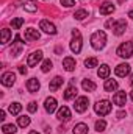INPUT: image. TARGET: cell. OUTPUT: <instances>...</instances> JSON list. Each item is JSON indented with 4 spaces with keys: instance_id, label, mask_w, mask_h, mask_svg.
I'll list each match as a JSON object with an SVG mask.
<instances>
[{
    "instance_id": "6da1fadb",
    "label": "cell",
    "mask_w": 133,
    "mask_h": 134,
    "mask_svg": "<svg viewBox=\"0 0 133 134\" xmlns=\"http://www.w3.org/2000/svg\"><path fill=\"white\" fill-rule=\"evenodd\" d=\"M105 44H106V34L105 31H96V33H93L91 36V45H93V48H96V50H102L103 47H105Z\"/></svg>"
},
{
    "instance_id": "7a4b0ae2",
    "label": "cell",
    "mask_w": 133,
    "mask_h": 134,
    "mask_svg": "<svg viewBox=\"0 0 133 134\" xmlns=\"http://www.w3.org/2000/svg\"><path fill=\"white\" fill-rule=\"evenodd\" d=\"M94 111L97 112V115L103 117V115H106V114H110V112H111V103H110L108 100L97 101V103L94 104Z\"/></svg>"
},
{
    "instance_id": "3957f363",
    "label": "cell",
    "mask_w": 133,
    "mask_h": 134,
    "mask_svg": "<svg viewBox=\"0 0 133 134\" xmlns=\"http://www.w3.org/2000/svg\"><path fill=\"white\" fill-rule=\"evenodd\" d=\"M106 27H113V33L116 36H121V34H124L125 28H127V22H125V19H119L116 22L110 20V22H106Z\"/></svg>"
},
{
    "instance_id": "277c9868",
    "label": "cell",
    "mask_w": 133,
    "mask_h": 134,
    "mask_svg": "<svg viewBox=\"0 0 133 134\" xmlns=\"http://www.w3.org/2000/svg\"><path fill=\"white\" fill-rule=\"evenodd\" d=\"M117 55L121 56V58H132L133 56V42H124V44H121L119 47H117Z\"/></svg>"
},
{
    "instance_id": "5b68a950",
    "label": "cell",
    "mask_w": 133,
    "mask_h": 134,
    "mask_svg": "<svg viewBox=\"0 0 133 134\" xmlns=\"http://www.w3.org/2000/svg\"><path fill=\"white\" fill-rule=\"evenodd\" d=\"M72 36H74V39L70 42V50L74 53H80L81 52V34H80L78 30H74L72 31Z\"/></svg>"
},
{
    "instance_id": "8992f818",
    "label": "cell",
    "mask_w": 133,
    "mask_h": 134,
    "mask_svg": "<svg viewBox=\"0 0 133 134\" xmlns=\"http://www.w3.org/2000/svg\"><path fill=\"white\" fill-rule=\"evenodd\" d=\"M88 104H89L88 97H78V98L75 100L74 108H75V111H77V112H85V111L88 109Z\"/></svg>"
},
{
    "instance_id": "52a82bcc",
    "label": "cell",
    "mask_w": 133,
    "mask_h": 134,
    "mask_svg": "<svg viewBox=\"0 0 133 134\" xmlns=\"http://www.w3.org/2000/svg\"><path fill=\"white\" fill-rule=\"evenodd\" d=\"M113 103H114L116 106H119V108L125 106V103H127V94H125L124 91L116 92V94L113 95Z\"/></svg>"
},
{
    "instance_id": "ba28073f",
    "label": "cell",
    "mask_w": 133,
    "mask_h": 134,
    "mask_svg": "<svg viewBox=\"0 0 133 134\" xmlns=\"http://www.w3.org/2000/svg\"><path fill=\"white\" fill-rule=\"evenodd\" d=\"M22 48H24V42H22L21 36H16L14 37V42H13V47H11V55L19 56L21 52H22Z\"/></svg>"
},
{
    "instance_id": "9c48e42d",
    "label": "cell",
    "mask_w": 133,
    "mask_h": 134,
    "mask_svg": "<svg viewBox=\"0 0 133 134\" xmlns=\"http://www.w3.org/2000/svg\"><path fill=\"white\" fill-rule=\"evenodd\" d=\"M42 59V52L38 50V52H33L32 55H28V59H27V66L28 67H34L39 61Z\"/></svg>"
},
{
    "instance_id": "30bf717a",
    "label": "cell",
    "mask_w": 133,
    "mask_h": 134,
    "mask_svg": "<svg viewBox=\"0 0 133 134\" xmlns=\"http://www.w3.org/2000/svg\"><path fill=\"white\" fill-rule=\"evenodd\" d=\"M39 28H41L42 31H45L47 34H55V33H57V28H55V25H53L52 22H49V20H41V24H39Z\"/></svg>"
},
{
    "instance_id": "8fae6325",
    "label": "cell",
    "mask_w": 133,
    "mask_h": 134,
    "mask_svg": "<svg viewBox=\"0 0 133 134\" xmlns=\"http://www.w3.org/2000/svg\"><path fill=\"white\" fill-rule=\"evenodd\" d=\"M14 81H16V75H14L13 72H6V73L2 75V84H3V86L9 87V86L14 84Z\"/></svg>"
},
{
    "instance_id": "7c38bea8",
    "label": "cell",
    "mask_w": 133,
    "mask_h": 134,
    "mask_svg": "<svg viewBox=\"0 0 133 134\" xmlns=\"http://www.w3.org/2000/svg\"><path fill=\"white\" fill-rule=\"evenodd\" d=\"M57 117H58V120H61V122H67V120H70V111H69V108L67 106H63V108H60L58 109V114H57Z\"/></svg>"
},
{
    "instance_id": "4fadbf2b",
    "label": "cell",
    "mask_w": 133,
    "mask_h": 134,
    "mask_svg": "<svg viewBox=\"0 0 133 134\" xmlns=\"http://www.w3.org/2000/svg\"><path fill=\"white\" fill-rule=\"evenodd\" d=\"M113 11H114V5L113 3H110V2H105V3H102L99 8V13L102 16H108V14H113Z\"/></svg>"
},
{
    "instance_id": "5bb4252c",
    "label": "cell",
    "mask_w": 133,
    "mask_h": 134,
    "mask_svg": "<svg viewBox=\"0 0 133 134\" xmlns=\"http://www.w3.org/2000/svg\"><path fill=\"white\" fill-rule=\"evenodd\" d=\"M44 108H45V111H47L49 114L55 112V109H57V100H55L53 97L45 98V101H44Z\"/></svg>"
},
{
    "instance_id": "9a60e30c",
    "label": "cell",
    "mask_w": 133,
    "mask_h": 134,
    "mask_svg": "<svg viewBox=\"0 0 133 134\" xmlns=\"http://www.w3.org/2000/svg\"><path fill=\"white\" fill-rule=\"evenodd\" d=\"M114 72H116V75L117 76H127L129 73H130V66L125 63V64H119V66L114 69Z\"/></svg>"
},
{
    "instance_id": "2e32d148",
    "label": "cell",
    "mask_w": 133,
    "mask_h": 134,
    "mask_svg": "<svg viewBox=\"0 0 133 134\" xmlns=\"http://www.w3.org/2000/svg\"><path fill=\"white\" fill-rule=\"evenodd\" d=\"M39 87H41V84H39V81L36 80V78H30L28 81H27V89H28V92H38L39 91Z\"/></svg>"
},
{
    "instance_id": "e0dca14e",
    "label": "cell",
    "mask_w": 133,
    "mask_h": 134,
    "mask_svg": "<svg viewBox=\"0 0 133 134\" xmlns=\"http://www.w3.org/2000/svg\"><path fill=\"white\" fill-rule=\"evenodd\" d=\"M39 36H41L39 31L34 30V28H28V30H25V41H38Z\"/></svg>"
},
{
    "instance_id": "ac0fdd59",
    "label": "cell",
    "mask_w": 133,
    "mask_h": 134,
    "mask_svg": "<svg viewBox=\"0 0 133 134\" xmlns=\"http://www.w3.org/2000/svg\"><path fill=\"white\" fill-rule=\"evenodd\" d=\"M117 87H119V84H117L116 80H106L105 84H103V89H105L106 92H114Z\"/></svg>"
},
{
    "instance_id": "d6986e66",
    "label": "cell",
    "mask_w": 133,
    "mask_h": 134,
    "mask_svg": "<svg viewBox=\"0 0 133 134\" xmlns=\"http://www.w3.org/2000/svg\"><path fill=\"white\" fill-rule=\"evenodd\" d=\"M63 67L66 69L67 72H72L74 69H75V59L74 58H70V56H67L63 59Z\"/></svg>"
},
{
    "instance_id": "ffe728a7",
    "label": "cell",
    "mask_w": 133,
    "mask_h": 134,
    "mask_svg": "<svg viewBox=\"0 0 133 134\" xmlns=\"http://www.w3.org/2000/svg\"><path fill=\"white\" fill-rule=\"evenodd\" d=\"M77 95V87L70 83V86L66 89V92H64V100H72L74 97Z\"/></svg>"
},
{
    "instance_id": "44dd1931",
    "label": "cell",
    "mask_w": 133,
    "mask_h": 134,
    "mask_svg": "<svg viewBox=\"0 0 133 134\" xmlns=\"http://www.w3.org/2000/svg\"><path fill=\"white\" fill-rule=\"evenodd\" d=\"M61 84H63V78H61V76H55V78L50 81V84H49V89L53 92V91H57V89H58Z\"/></svg>"
},
{
    "instance_id": "7402d4cb",
    "label": "cell",
    "mask_w": 133,
    "mask_h": 134,
    "mask_svg": "<svg viewBox=\"0 0 133 134\" xmlns=\"http://www.w3.org/2000/svg\"><path fill=\"white\" fill-rule=\"evenodd\" d=\"M97 75H99V78L106 80V78L110 76V67L106 66V64H102V66L99 67V70H97Z\"/></svg>"
},
{
    "instance_id": "603a6c76",
    "label": "cell",
    "mask_w": 133,
    "mask_h": 134,
    "mask_svg": "<svg viewBox=\"0 0 133 134\" xmlns=\"http://www.w3.org/2000/svg\"><path fill=\"white\" fill-rule=\"evenodd\" d=\"M74 134H88V125L86 123H78L74 126Z\"/></svg>"
},
{
    "instance_id": "cb8c5ba5",
    "label": "cell",
    "mask_w": 133,
    "mask_h": 134,
    "mask_svg": "<svg viewBox=\"0 0 133 134\" xmlns=\"http://www.w3.org/2000/svg\"><path fill=\"white\" fill-rule=\"evenodd\" d=\"M81 87H83L86 92H94V91H96V84H94L91 80H83V83H81Z\"/></svg>"
},
{
    "instance_id": "d4e9b609",
    "label": "cell",
    "mask_w": 133,
    "mask_h": 134,
    "mask_svg": "<svg viewBox=\"0 0 133 134\" xmlns=\"http://www.w3.org/2000/svg\"><path fill=\"white\" fill-rule=\"evenodd\" d=\"M8 111H9L13 115H17V114L22 111V104H21V103H11L9 108H8Z\"/></svg>"
},
{
    "instance_id": "484cf974",
    "label": "cell",
    "mask_w": 133,
    "mask_h": 134,
    "mask_svg": "<svg viewBox=\"0 0 133 134\" xmlns=\"http://www.w3.org/2000/svg\"><path fill=\"white\" fill-rule=\"evenodd\" d=\"M30 117L28 115H21V117H17V123H19V126L21 128H27L28 125H30Z\"/></svg>"
},
{
    "instance_id": "4316f807",
    "label": "cell",
    "mask_w": 133,
    "mask_h": 134,
    "mask_svg": "<svg viewBox=\"0 0 133 134\" xmlns=\"http://www.w3.org/2000/svg\"><path fill=\"white\" fill-rule=\"evenodd\" d=\"M9 37H11V31L8 28H3L2 30V45H6L9 42Z\"/></svg>"
},
{
    "instance_id": "83f0119b",
    "label": "cell",
    "mask_w": 133,
    "mask_h": 134,
    "mask_svg": "<svg viewBox=\"0 0 133 134\" xmlns=\"http://www.w3.org/2000/svg\"><path fill=\"white\" fill-rule=\"evenodd\" d=\"M22 25H24V19H22V17H16V19L11 20V27H13V30H19Z\"/></svg>"
},
{
    "instance_id": "f1b7e54d",
    "label": "cell",
    "mask_w": 133,
    "mask_h": 134,
    "mask_svg": "<svg viewBox=\"0 0 133 134\" xmlns=\"http://www.w3.org/2000/svg\"><path fill=\"white\" fill-rule=\"evenodd\" d=\"M74 17H75L77 20H83L85 17H88V11H86V9H78V11H75Z\"/></svg>"
},
{
    "instance_id": "f546056e",
    "label": "cell",
    "mask_w": 133,
    "mask_h": 134,
    "mask_svg": "<svg viewBox=\"0 0 133 134\" xmlns=\"http://www.w3.org/2000/svg\"><path fill=\"white\" fill-rule=\"evenodd\" d=\"M97 58H86L85 59V66L88 67V69H93V67H97Z\"/></svg>"
},
{
    "instance_id": "4dcf8cb0",
    "label": "cell",
    "mask_w": 133,
    "mask_h": 134,
    "mask_svg": "<svg viewBox=\"0 0 133 134\" xmlns=\"http://www.w3.org/2000/svg\"><path fill=\"white\" fill-rule=\"evenodd\" d=\"M2 130H3L5 134H16V131H17L16 130V125H3Z\"/></svg>"
},
{
    "instance_id": "1f68e13d",
    "label": "cell",
    "mask_w": 133,
    "mask_h": 134,
    "mask_svg": "<svg viewBox=\"0 0 133 134\" xmlns=\"http://www.w3.org/2000/svg\"><path fill=\"white\" fill-rule=\"evenodd\" d=\"M105 128H106V122H105V120H97V122H96V130H97L99 133L105 131Z\"/></svg>"
},
{
    "instance_id": "d6a6232c",
    "label": "cell",
    "mask_w": 133,
    "mask_h": 134,
    "mask_svg": "<svg viewBox=\"0 0 133 134\" xmlns=\"http://www.w3.org/2000/svg\"><path fill=\"white\" fill-rule=\"evenodd\" d=\"M24 9L25 11H30V13H34V11H38V6L34 3H32V2H28V3L24 5Z\"/></svg>"
},
{
    "instance_id": "836d02e7",
    "label": "cell",
    "mask_w": 133,
    "mask_h": 134,
    "mask_svg": "<svg viewBox=\"0 0 133 134\" xmlns=\"http://www.w3.org/2000/svg\"><path fill=\"white\" fill-rule=\"evenodd\" d=\"M52 66H53V64H52V61H50V59H45V61L42 63V67H41V70L45 73V72H49V70L52 69Z\"/></svg>"
},
{
    "instance_id": "e575fe53",
    "label": "cell",
    "mask_w": 133,
    "mask_h": 134,
    "mask_svg": "<svg viewBox=\"0 0 133 134\" xmlns=\"http://www.w3.org/2000/svg\"><path fill=\"white\" fill-rule=\"evenodd\" d=\"M61 5L66 6V8H72V6L75 5V2H74V0H61Z\"/></svg>"
},
{
    "instance_id": "d590c367",
    "label": "cell",
    "mask_w": 133,
    "mask_h": 134,
    "mask_svg": "<svg viewBox=\"0 0 133 134\" xmlns=\"http://www.w3.org/2000/svg\"><path fill=\"white\" fill-rule=\"evenodd\" d=\"M36 109H38V106H36V103H34V101L28 103V111H30V112H34Z\"/></svg>"
},
{
    "instance_id": "8d00e7d4",
    "label": "cell",
    "mask_w": 133,
    "mask_h": 134,
    "mask_svg": "<svg viewBox=\"0 0 133 134\" xmlns=\"http://www.w3.org/2000/svg\"><path fill=\"white\" fill-rule=\"evenodd\" d=\"M19 73L25 75V73H27V67H25V66H21V67H19Z\"/></svg>"
},
{
    "instance_id": "74e56055",
    "label": "cell",
    "mask_w": 133,
    "mask_h": 134,
    "mask_svg": "<svg viewBox=\"0 0 133 134\" xmlns=\"http://www.w3.org/2000/svg\"><path fill=\"white\" fill-rule=\"evenodd\" d=\"M0 120H5V111L3 109L0 111Z\"/></svg>"
},
{
    "instance_id": "f35d334b",
    "label": "cell",
    "mask_w": 133,
    "mask_h": 134,
    "mask_svg": "<svg viewBox=\"0 0 133 134\" xmlns=\"http://www.w3.org/2000/svg\"><path fill=\"white\" fill-rule=\"evenodd\" d=\"M124 115H125V112H124V111H121V112H117V117H119V119H122Z\"/></svg>"
},
{
    "instance_id": "ab89813d",
    "label": "cell",
    "mask_w": 133,
    "mask_h": 134,
    "mask_svg": "<svg viewBox=\"0 0 133 134\" xmlns=\"http://www.w3.org/2000/svg\"><path fill=\"white\" fill-rule=\"evenodd\" d=\"M130 86L133 87V73H132V76H130Z\"/></svg>"
},
{
    "instance_id": "60d3db41",
    "label": "cell",
    "mask_w": 133,
    "mask_h": 134,
    "mask_svg": "<svg viewBox=\"0 0 133 134\" xmlns=\"http://www.w3.org/2000/svg\"><path fill=\"white\" fill-rule=\"evenodd\" d=\"M129 17H132V19H133V11H130V13H129Z\"/></svg>"
},
{
    "instance_id": "b9f144b4",
    "label": "cell",
    "mask_w": 133,
    "mask_h": 134,
    "mask_svg": "<svg viewBox=\"0 0 133 134\" xmlns=\"http://www.w3.org/2000/svg\"><path fill=\"white\" fill-rule=\"evenodd\" d=\"M28 134H39V133H38V131H30Z\"/></svg>"
},
{
    "instance_id": "7bdbcfd3",
    "label": "cell",
    "mask_w": 133,
    "mask_h": 134,
    "mask_svg": "<svg viewBox=\"0 0 133 134\" xmlns=\"http://www.w3.org/2000/svg\"><path fill=\"white\" fill-rule=\"evenodd\" d=\"M130 97H132V101H133V91L130 92Z\"/></svg>"
}]
</instances>
